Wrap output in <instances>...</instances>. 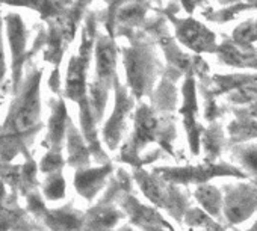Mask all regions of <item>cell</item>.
I'll return each mask as SVG.
<instances>
[{
    "mask_svg": "<svg viewBox=\"0 0 257 231\" xmlns=\"http://www.w3.org/2000/svg\"><path fill=\"white\" fill-rule=\"evenodd\" d=\"M134 177H135V181L143 189L144 195L152 202H155L159 207L167 208L177 222L180 223L183 222L185 213L188 211L186 208L189 205L188 193L180 192L179 187L165 181L162 177L156 175L155 172L153 175L149 174L143 168H137Z\"/></svg>",
    "mask_w": 257,
    "mask_h": 231,
    "instance_id": "cell-1",
    "label": "cell"
},
{
    "mask_svg": "<svg viewBox=\"0 0 257 231\" xmlns=\"http://www.w3.org/2000/svg\"><path fill=\"white\" fill-rule=\"evenodd\" d=\"M153 172L171 184H189V183L204 184L213 177H236V178L249 177L246 172L240 171L236 166H230L227 163H209V162L207 165H197V166L156 168Z\"/></svg>",
    "mask_w": 257,
    "mask_h": 231,
    "instance_id": "cell-2",
    "label": "cell"
},
{
    "mask_svg": "<svg viewBox=\"0 0 257 231\" xmlns=\"http://www.w3.org/2000/svg\"><path fill=\"white\" fill-rule=\"evenodd\" d=\"M224 190V214L233 225L246 220L257 210V180L242 184H225Z\"/></svg>",
    "mask_w": 257,
    "mask_h": 231,
    "instance_id": "cell-3",
    "label": "cell"
},
{
    "mask_svg": "<svg viewBox=\"0 0 257 231\" xmlns=\"http://www.w3.org/2000/svg\"><path fill=\"white\" fill-rule=\"evenodd\" d=\"M119 193H124L116 181V178L112 181V184L109 186L107 193L104 195L103 201L100 204H97L89 213H88V229L86 231H109L112 229L119 219L122 217L121 211H118L113 204L112 199L115 196H118Z\"/></svg>",
    "mask_w": 257,
    "mask_h": 231,
    "instance_id": "cell-4",
    "label": "cell"
},
{
    "mask_svg": "<svg viewBox=\"0 0 257 231\" xmlns=\"http://www.w3.org/2000/svg\"><path fill=\"white\" fill-rule=\"evenodd\" d=\"M121 207L131 217V222L141 226L144 231H174L156 210L143 205L132 193H125L122 196Z\"/></svg>",
    "mask_w": 257,
    "mask_h": 231,
    "instance_id": "cell-5",
    "label": "cell"
},
{
    "mask_svg": "<svg viewBox=\"0 0 257 231\" xmlns=\"http://www.w3.org/2000/svg\"><path fill=\"white\" fill-rule=\"evenodd\" d=\"M132 109V101L127 98L125 92L122 88L118 86L116 83V103H115V110H113V115L110 117V120L107 121L106 127H104V141L107 144V147L110 150H115L121 141V136L124 133V129H125V115L127 112Z\"/></svg>",
    "mask_w": 257,
    "mask_h": 231,
    "instance_id": "cell-6",
    "label": "cell"
},
{
    "mask_svg": "<svg viewBox=\"0 0 257 231\" xmlns=\"http://www.w3.org/2000/svg\"><path fill=\"white\" fill-rule=\"evenodd\" d=\"M38 86H40V76L34 77L31 83L28 85V89L25 92V97L20 103V107L16 115V127L19 132H28L31 130L40 113V94H38Z\"/></svg>",
    "mask_w": 257,
    "mask_h": 231,
    "instance_id": "cell-7",
    "label": "cell"
},
{
    "mask_svg": "<svg viewBox=\"0 0 257 231\" xmlns=\"http://www.w3.org/2000/svg\"><path fill=\"white\" fill-rule=\"evenodd\" d=\"M183 95H185V104L182 107L183 113V123L188 132L189 147L191 153L197 156L200 153V135L203 133V129H200L195 123V115H197V103H195V86L192 79H188L183 86Z\"/></svg>",
    "mask_w": 257,
    "mask_h": 231,
    "instance_id": "cell-8",
    "label": "cell"
},
{
    "mask_svg": "<svg viewBox=\"0 0 257 231\" xmlns=\"http://www.w3.org/2000/svg\"><path fill=\"white\" fill-rule=\"evenodd\" d=\"M112 172V165L107 163L101 168L94 169H82L76 175V187L80 195H83L88 199H92V196L103 187L106 177Z\"/></svg>",
    "mask_w": 257,
    "mask_h": 231,
    "instance_id": "cell-9",
    "label": "cell"
},
{
    "mask_svg": "<svg viewBox=\"0 0 257 231\" xmlns=\"http://www.w3.org/2000/svg\"><path fill=\"white\" fill-rule=\"evenodd\" d=\"M179 37L182 43L197 52L210 50V47L213 46V35L195 22L183 23L179 29Z\"/></svg>",
    "mask_w": 257,
    "mask_h": 231,
    "instance_id": "cell-10",
    "label": "cell"
},
{
    "mask_svg": "<svg viewBox=\"0 0 257 231\" xmlns=\"http://www.w3.org/2000/svg\"><path fill=\"white\" fill-rule=\"evenodd\" d=\"M7 22H8L10 44H11V50H13V56H14V73H16V79H17L20 67H22V61H23V55H25V43H26L25 28H23L22 19L16 14L10 16L7 19Z\"/></svg>",
    "mask_w": 257,
    "mask_h": 231,
    "instance_id": "cell-11",
    "label": "cell"
},
{
    "mask_svg": "<svg viewBox=\"0 0 257 231\" xmlns=\"http://www.w3.org/2000/svg\"><path fill=\"white\" fill-rule=\"evenodd\" d=\"M194 196L209 216L212 217L221 216V211L224 208V199H222V192L218 187L207 183L198 184L194 192Z\"/></svg>",
    "mask_w": 257,
    "mask_h": 231,
    "instance_id": "cell-12",
    "label": "cell"
},
{
    "mask_svg": "<svg viewBox=\"0 0 257 231\" xmlns=\"http://www.w3.org/2000/svg\"><path fill=\"white\" fill-rule=\"evenodd\" d=\"M228 132L233 145L257 138V117H254V115L249 117V115L242 113V117H237V120L230 124Z\"/></svg>",
    "mask_w": 257,
    "mask_h": 231,
    "instance_id": "cell-13",
    "label": "cell"
},
{
    "mask_svg": "<svg viewBox=\"0 0 257 231\" xmlns=\"http://www.w3.org/2000/svg\"><path fill=\"white\" fill-rule=\"evenodd\" d=\"M67 94L73 100H80L85 94V58L73 59L67 77Z\"/></svg>",
    "mask_w": 257,
    "mask_h": 231,
    "instance_id": "cell-14",
    "label": "cell"
},
{
    "mask_svg": "<svg viewBox=\"0 0 257 231\" xmlns=\"http://www.w3.org/2000/svg\"><path fill=\"white\" fill-rule=\"evenodd\" d=\"M115 70V47L113 44L103 38L97 46V74L100 79L107 80Z\"/></svg>",
    "mask_w": 257,
    "mask_h": 231,
    "instance_id": "cell-15",
    "label": "cell"
},
{
    "mask_svg": "<svg viewBox=\"0 0 257 231\" xmlns=\"http://www.w3.org/2000/svg\"><path fill=\"white\" fill-rule=\"evenodd\" d=\"M203 145H204V151L207 154L206 162L213 163L216 160V157L221 154L222 147H224V139H222V133L221 129L218 126H212L209 130L203 132Z\"/></svg>",
    "mask_w": 257,
    "mask_h": 231,
    "instance_id": "cell-16",
    "label": "cell"
},
{
    "mask_svg": "<svg viewBox=\"0 0 257 231\" xmlns=\"http://www.w3.org/2000/svg\"><path fill=\"white\" fill-rule=\"evenodd\" d=\"M234 159L246 169L248 175L257 177V144L234 145L231 148Z\"/></svg>",
    "mask_w": 257,
    "mask_h": 231,
    "instance_id": "cell-17",
    "label": "cell"
},
{
    "mask_svg": "<svg viewBox=\"0 0 257 231\" xmlns=\"http://www.w3.org/2000/svg\"><path fill=\"white\" fill-rule=\"evenodd\" d=\"M49 223L58 231H77L82 226V217L79 216V213L59 210L50 214Z\"/></svg>",
    "mask_w": 257,
    "mask_h": 231,
    "instance_id": "cell-18",
    "label": "cell"
},
{
    "mask_svg": "<svg viewBox=\"0 0 257 231\" xmlns=\"http://www.w3.org/2000/svg\"><path fill=\"white\" fill-rule=\"evenodd\" d=\"M65 121H67L65 106H64V103H59L58 107L55 109V113L50 121V135L55 142L61 141V138L64 135V129H65Z\"/></svg>",
    "mask_w": 257,
    "mask_h": 231,
    "instance_id": "cell-19",
    "label": "cell"
},
{
    "mask_svg": "<svg viewBox=\"0 0 257 231\" xmlns=\"http://www.w3.org/2000/svg\"><path fill=\"white\" fill-rule=\"evenodd\" d=\"M183 223L188 225V226H203L206 229H209V228H212V226L216 225L210 219V216L204 210H201V208H189L185 213Z\"/></svg>",
    "mask_w": 257,
    "mask_h": 231,
    "instance_id": "cell-20",
    "label": "cell"
},
{
    "mask_svg": "<svg viewBox=\"0 0 257 231\" xmlns=\"http://www.w3.org/2000/svg\"><path fill=\"white\" fill-rule=\"evenodd\" d=\"M70 153H71V162L73 163H88V151L83 147L80 138L77 136V133H71L70 138Z\"/></svg>",
    "mask_w": 257,
    "mask_h": 231,
    "instance_id": "cell-21",
    "label": "cell"
},
{
    "mask_svg": "<svg viewBox=\"0 0 257 231\" xmlns=\"http://www.w3.org/2000/svg\"><path fill=\"white\" fill-rule=\"evenodd\" d=\"M254 98H257V83L255 82H248V83L242 85L240 88H237V91L233 94V97H230V100L234 103H246Z\"/></svg>",
    "mask_w": 257,
    "mask_h": 231,
    "instance_id": "cell-22",
    "label": "cell"
},
{
    "mask_svg": "<svg viewBox=\"0 0 257 231\" xmlns=\"http://www.w3.org/2000/svg\"><path fill=\"white\" fill-rule=\"evenodd\" d=\"M46 193H47V196L52 198V199H59V198H62V196L65 195V181H64V178H62L61 175L53 177V178L49 181L47 187H46Z\"/></svg>",
    "mask_w": 257,
    "mask_h": 231,
    "instance_id": "cell-23",
    "label": "cell"
},
{
    "mask_svg": "<svg viewBox=\"0 0 257 231\" xmlns=\"http://www.w3.org/2000/svg\"><path fill=\"white\" fill-rule=\"evenodd\" d=\"M62 165V159L58 156V154H50L44 159L43 162V169L44 171H52V169H56Z\"/></svg>",
    "mask_w": 257,
    "mask_h": 231,
    "instance_id": "cell-24",
    "label": "cell"
},
{
    "mask_svg": "<svg viewBox=\"0 0 257 231\" xmlns=\"http://www.w3.org/2000/svg\"><path fill=\"white\" fill-rule=\"evenodd\" d=\"M5 73V58H4V47H2V41H0V79H2Z\"/></svg>",
    "mask_w": 257,
    "mask_h": 231,
    "instance_id": "cell-25",
    "label": "cell"
},
{
    "mask_svg": "<svg viewBox=\"0 0 257 231\" xmlns=\"http://www.w3.org/2000/svg\"><path fill=\"white\" fill-rule=\"evenodd\" d=\"M118 231H134V229H132L131 226H128V225H125V226H122V228H121V229H118Z\"/></svg>",
    "mask_w": 257,
    "mask_h": 231,
    "instance_id": "cell-26",
    "label": "cell"
},
{
    "mask_svg": "<svg viewBox=\"0 0 257 231\" xmlns=\"http://www.w3.org/2000/svg\"><path fill=\"white\" fill-rule=\"evenodd\" d=\"M248 231H257V220L254 222V225H252V226H251V228H249Z\"/></svg>",
    "mask_w": 257,
    "mask_h": 231,
    "instance_id": "cell-27",
    "label": "cell"
}]
</instances>
